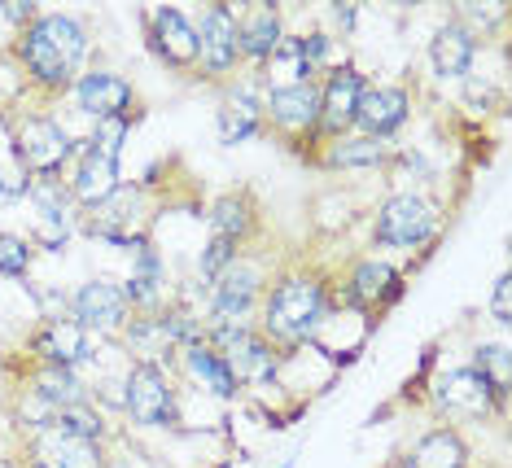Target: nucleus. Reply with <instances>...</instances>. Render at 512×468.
Returning a JSON list of instances; mask_svg holds the SVG:
<instances>
[{"mask_svg":"<svg viewBox=\"0 0 512 468\" xmlns=\"http://www.w3.org/2000/svg\"><path fill=\"white\" fill-rule=\"evenodd\" d=\"M329 315H333L329 272H320L311 263H281L263 289L254 329L281 355H298V350H307L324 333Z\"/></svg>","mask_w":512,"mask_h":468,"instance_id":"obj_1","label":"nucleus"},{"mask_svg":"<svg viewBox=\"0 0 512 468\" xmlns=\"http://www.w3.org/2000/svg\"><path fill=\"white\" fill-rule=\"evenodd\" d=\"M92 31L79 14L40 9L22 31H14V57L27 75V88L44 101H57L88 70Z\"/></svg>","mask_w":512,"mask_h":468,"instance_id":"obj_2","label":"nucleus"},{"mask_svg":"<svg viewBox=\"0 0 512 468\" xmlns=\"http://www.w3.org/2000/svg\"><path fill=\"white\" fill-rule=\"evenodd\" d=\"M407 294V272L394 267L386 254H359L346 263V272H329V298L333 311L346 307L364 320V329H377L381 315H390Z\"/></svg>","mask_w":512,"mask_h":468,"instance_id":"obj_3","label":"nucleus"},{"mask_svg":"<svg viewBox=\"0 0 512 468\" xmlns=\"http://www.w3.org/2000/svg\"><path fill=\"white\" fill-rule=\"evenodd\" d=\"M79 136L49 110H9V154L22 180H44V175H66L75 162Z\"/></svg>","mask_w":512,"mask_h":468,"instance_id":"obj_4","label":"nucleus"},{"mask_svg":"<svg viewBox=\"0 0 512 468\" xmlns=\"http://www.w3.org/2000/svg\"><path fill=\"white\" fill-rule=\"evenodd\" d=\"M442 232V206L429 202L421 189H390L368 215V245L372 250L425 254Z\"/></svg>","mask_w":512,"mask_h":468,"instance_id":"obj_5","label":"nucleus"},{"mask_svg":"<svg viewBox=\"0 0 512 468\" xmlns=\"http://www.w3.org/2000/svg\"><path fill=\"white\" fill-rule=\"evenodd\" d=\"M154 224H158L154 184L123 180L119 189H114V197H106L101 206H92L75 219V232L101 241V245H114V250H136L141 241L154 237Z\"/></svg>","mask_w":512,"mask_h":468,"instance_id":"obj_6","label":"nucleus"},{"mask_svg":"<svg viewBox=\"0 0 512 468\" xmlns=\"http://www.w3.org/2000/svg\"><path fill=\"white\" fill-rule=\"evenodd\" d=\"M272 272H276V263L267 259V250H254V245L241 250L206 285V324H254Z\"/></svg>","mask_w":512,"mask_h":468,"instance_id":"obj_7","label":"nucleus"},{"mask_svg":"<svg viewBox=\"0 0 512 468\" xmlns=\"http://www.w3.org/2000/svg\"><path fill=\"white\" fill-rule=\"evenodd\" d=\"M429 407L442 425H477V420H504L508 412V394H495L491 381L482 377L477 368L460 364V368H442L429 377Z\"/></svg>","mask_w":512,"mask_h":468,"instance_id":"obj_8","label":"nucleus"},{"mask_svg":"<svg viewBox=\"0 0 512 468\" xmlns=\"http://www.w3.org/2000/svg\"><path fill=\"white\" fill-rule=\"evenodd\" d=\"M202 337L219 350V355H224V364L232 368L241 394H246V390H267V385L276 390V385H281L285 355L267 342L254 324H206Z\"/></svg>","mask_w":512,"mask_h":468,"instance_id":"obj_9","label":"nucleus"},{"mask_svg":"<svg viewBox=\"0 0 512 468\" xmlns=\"http://www.w3.org/2000/svg\"><path fill=\"white\" fill-rule=\"evenodd\" d=\"M184 390L176 381V372L158 368V364H127L123 372V403L119 412L141 429H180Z\"/></svg>","mask_w":512,"mask_h":468,"instance_id":"obj_10","label":"nucleus"},{"mask_svg":"<svg viewBox=\"0 0 512 468\" xmlns=\"http://www.w3.org/2000/svg\"><path fill=\"white\" fill-rule=\"evenodd\" d=\"M193 27H197V79H206L215 88L232 84L246 70L241 49H237V5L211 0L193 18Z\"/></svg>","mask_w":512,"mask_h":468,"instance_id":"obj_11","label":"nucleus"},{"mask_svg":"<svg viewBox=\"0 0 512 468\" xmlns=\"http://www.w3.org/2000/svg\"><path fill=\"white\" fill-rule=\"evenodd\" d=\"M97 355V337L71 315L36 320V329L22 337V364H49V368H75L84 372Z\"/></svg>","mask_w":512,"mask_h":468,"instance_id":"obj_12","label":"nucleus"},{"mask_svg":"<svg viewBox=\"0 0 512 468\" xmlns=\"http://www.w3.org/2000/svg\"><path fill=\"white\" fill-rule=\"evenodd\" d=\"M145 44L167 70L197 79V27L180 5H154L141 14Z\"/></svg>","mask_w":512,"mask_h":468,"instance_id":"obj_13","label":"nucleus"},{"mask_svg":"<svg viewBox=\"0 0 512 468\" xmlns=\"http://www.w3.org/2000/svg\"><path fill=\"white\" fill-rule=\"evenodd\" d=\"M71 105L84 119L101 123V119H123V114H141V92L127 75L110 66H88L84 75L71 84Z\"/></svg>","mask_w":512,"mask_h":468,"instance_id":"obj_14","label":"nucleus"},{"mask_svg":"<svg viewBox=\"0 0 512 468\" xmlns=\"http://www.w3.org/2000/svg\"><path fill=\"white\" fill-rule=\"evenodd\" d=\"M71 320L84 324L97 342H114V337L123 333V324L132 320V307H127V294H123V280L88 276L84 285H75L71 289Z\"/></svg>","mask_w":512,"mask_h":468,"instance_id":"obj_15","label":"nucleus"},{"mask_svg":"<svg viewBox=\"0 0 512 468\" xmlns=\"http://www.w3.org/2000/svg\"><path fill=\"white\" fill-rule=\"evenodd\" d=\"M215 136L224 149L250 145V140L267 136L263 127V88L254 75H237L232 84L219 88V105H215Z\"/></svg>","mask_w":512,"mask_h":468,"instance_id":"obj_16","label":"nucleus"},{"mask_svg":"<svg viewBox=\"0 0 512 468\" xmlns=\"http://www.w3.org/2000/svg\"><path fill=\"white\" fill-rule=\"evenodd\" d=\"M364 88H368V75L355 62L333 66L329 75L320 79V123H316L320 149L329 145V140H337V136L355 132V110H359Z\"/></svg>","mask_w":512,"mask_h":468,"instance_id":"obj_17","label":"nucleus"},{"mask_svg":"<svg viewBox=\"0 0 512 468\" xmlns=\"http://www.w3.org/2000/svg\"><path fill=\"white\" fill-rule=\"evenodd\" d=\"M22 464L27 468H110V455H106V442H88L49 425L40 434L22 438Z\"/></svg>","mask_w":512,"mask_h":468,"instance_id":"obj_18","label":"nucleus"},{"mask_svg":"<svg viewBox=\"0 0 512 468\" xmlns=\"http://www.w3.org/2000/svg\"><path fill=\"white\" fill-rule=\"evenodd\" d=\"M412 110H416V92L407 84H372L368 79L364 97H359V110H355V132L394 140L412 123Z\"/></svg>","mask_w":512,"mask_h":468,"instance_id":"obj_19","label":"nucleus"},{"mask_svg":"<svg viewBox=\"0 0 512 468\" xmlns=\"http://www.w3.org/2000/svg\"><path fill=\"white\" fill-rule=\"evenodd\" d=\"M263 232V206L254 189H228L211 197L206 206V237H219V241H232L237 250H250Z\"/></svg>","mask_w":512,"mask_h":468,"instance_id":"obj_20","label":"nucleus"},{"mask_svg":"<svg viewBox=\"0 0 512 468\" xmlns=\"http://www.w3.org/2000/svg\"><path fill=\"white\" fill-rule=\"evenodd\" d=\"M171 372H176V381L193 385V390H202V394H211V399H219V403H237L241 399V385H237V377H232V368L224 364V355H219L206 337L180 346L176 350V368Z\"/></svg>","mask_w":512,"mask_h":468,"instance_id":"obj_21","label":"nucleus"},{"mask_svg":"<svg viewBox=\"0 0 512 468\" xmlns=\"http://www.w3.org/2000/svg\"><path fill=\"white\" fill-rule=\"evenodd\" d=\"M127 254H132V267H127V276H123L127 307L132 311H162L171 302V276H167V259H162L158 241L149 237Z\"/></svg>","mask_w":512,"mask_h":468,"instance_id":"obj_22","label":"nucleus"},{"mask_svg":"<svg viewBox=\"0 0 512 468\" xmlns=\"http://www.w3.org/2000/svg\"><path fill=\"white\" fill-rule=\"evenodd\" d=\"M123 184V162H110L101 158L97 149L79 136V149H75V162L66 167V189H71L79 215L92 206H101L106 197H114V189Z\"/></svg>","mask_w":512,"mask_h":468,"instance_id":"obj_23","label":"nucleus"},{"mask_svg":"<svg viewBox=\"0 0 512 468\" xmlns=\"http://www.w3.org/2000/svg\"><path fill=\"white\" fill-rule=\"evenodd\" d=\"M285 9L272 5V0H250V5L237 9V49H241V62L250 70H259L272 49L285 40Z\"/></svg>","mask_w":512,"mask_h":468,"instance_id":"obj_24","label":"nucleus"},{"mask_svg":"<svg viewBox=\"0 0 512 468\" xmlns=\"http://www.w3.org/2000/svg\"><path fill=\"white\" fill-rule=\"evenodd\" d=\"M394 154H399V140H377V136L346 132V136L329 140L311 167L316 171H386Z\"/></svg>","mask_w":512,"mask_h":468,"instance_id":"obj_25","label":"nucleus"},{"mask_svg":"<svg viewBox=\"0 0 512 468\" xmlns=\"http://www.w3.org/2000/svg\"><path fill=\"white\" fill-rule=\"evenodd\" d=\"M399 468H473V447L464 429L438 420L399 455Z\"/></svg>","mask_w":512,"mask_h":468,"instance_id":"obj_26","label":"nucleus"},{"mask_svg":"<svg viewBox=\"0 0 512 468\" xmlns=\"http://www.w3.org/2000/svg\"><path fill=\"white\" fill-rule=\"evenodd\" d=\"M425 53H429V66H434L438 79H464L473 70L477 53H482V40H477L469 27H460L456 18H447L434 35H429Z\"/></svg>","mask_w":512,"mask_h":468,"instance_id":"obj_27","label":"nucleus"},{"mask_svg":"<svg viewBox=\"0 0 512 468\" xmlns=\"http://www.w3.org/2000/svg\"><path fill=\"white\" fill-rule=\"evenodd\" d=\"M254 79H259L263 92H281V88H298V84H320V75L311 70L307 53H302V35L298 31H285V40L272 49V57L250 70Z\"/></svg>","mask_w":512,"mask_h":468,"instance_id":"obj_28","label":"nucleus"},{"mask_svg":"<svg viewBox=\"0 0 512 468\" xmlns=\"http://www.w3.org/2000/svg\"><path fill=\"white\" fill-rule=\"evenodd\" d=\"M14 385H27L36 390L40 399H49L57 412L62 407H79V403H92V390H88V377L75 368H49V364H22V377Z\"/></svg>","mask_w":512,"mask_h":468,"instance_id":"obj_29","label":"nucleus"},{"mask_svg":"<svg viewBox=\"0 0 512 468\" xmlns=\"http://www.w3.org/2000/svg\"><path fill=\"white\" fill-rule=\"evenodd\" d=\"M27 202L36 206L40 224L49 228H62L75 237V219H79V206L71 189H66V175H44V180H27Z\"/></svg>","mask_w":512,"mask_h":468,"instance_id":"obj_30","label":"nucleus"},{"mask_svg":"<svg viewBox=\"0 0 512 468\" xmlns=\"http://www.w3.org/2000/svg\"><path fill=\"white\" fill-rule=\"evenodd\" d=\"M359 215H364V206H359L355 189H346V184H329V189L311 197V228L320 237H342L351 224H359Z\"/></svg>","mask_w":512,"mask_h":468,"instance_id":"obj_31","label":"nucleus"},{"mask_svg":"<svg viewBox=\"0 0 512 468\" xmlns=\"http://www.w3.org/2000/svg\"><path fill=\"white\" fill-rule=\"evenodd\" d=\"M5 407H9V425H14L22 438H31V434H40V429H49L53 416H57V407H53L49 399H40L36 390H27V385H14Z\"/></svg>","mask_w":512,"mask_h":468,"instance_id":"obj_32","label":"nucleus"},{"mask_svg":"<svg viewBox=\"0 0 512 468\" xmlns=\"http://www.w3.org/2000/svg\"><path fill=\"white\" fill-rule=\"evenodd\" d=\"M469 368L482 372V377L491 381L495 394H508L512 390V350H508L504 337H499V342H477Z\"/></svg>","mask_w":512,"mask_h":468,"instance_id":"obj_33","label":"nucleus"},{"mask_svg":"<svg viewBox=\"0 0 512 468\" xmlns=\"http://www.w3.org/2000/svg\"><path fill=\"white\" fill-rule=\"evenodd\" d=\"M302 35V53H307V62H311V70L324 79L333 66H342V62H351L346 57V44L337 40V35L329 31V27H311V31H298Z\"/></svg>","mask_w":512,"mask_h":468,"instance_id":"obj_34","label":"nucleus"},{"mask_svg":"<svg viewBox=\"0 0 512 468\" xmlns=\"http://www.w3.org/2000/svg\"><path fill=\"white\" fill-rule=\"evenodd\" d=\"M57 429H66V434L75 438H88V442H110V420L101 416L97 403H79V407H62V412L53 416Z\"/></svg>","mask_w":512,"mask_h":468,"instance_id":"obj_35","label":"nucleus"},{"mask_svg":"<svg viewBox=\"0 0 512 468\" xmlns=\"http://www.w3.org/2000/svg\"><path fill=\"white\" fill-rule=\"evenodd\" d=\"M141 123V114H123V119H101V123H92V132L84 136L92 149H97L101 158H110V162H123V149H127V140H132V127Z\"/></svg>","mask_w":512,"mask_h":468,"instance_id":"obj_36","label":"nucleus"},{"mask_svg":"<svg viewBox=\"0 0 512 468\" xmlns=\"http://www.w3.org/2000/svg\"><path fill=\"white\" fill-rule=\"evenodd\" d=\"M36 245L22 232H0V276L5 280H31V267H36Z\"/></svg>","mask_w":512,"mask_h":468,"instance_id":"obj_37","label":"nucleus"},{"mask_svg":"<svg viewBox=\"0 0 512 468\" xmlns=\"http://www.w3.org/2000/svg\"><path fill=\"white\" fill-rule=\"evenodd\" d=\"M237 245L232 241H219V237H206L202 241V250H197V259H193V272H197V280H202V285H211V280L224 272V267L237 259Z\"/></svg>","mask_w":512,"mask_h":468,"instance_id":"obj_38","label":"nucleus"},{"mask_svg":"<svg viewBox=\"0 0 512 468\" xmlns=\"http://www.w3.org/2000/svg\"><path fill=\"white\" fill-rule=\"evenodd\" d=\"M460 22V27H469L477 40H486V31H495V27H504V18H508V9L504 5H460L456 14H451Z\"/></svg>","mask_w":512,"mask_h":468,"instance_id":"obj_39","label":"nucleus"},{"mask_svg":"<svg viewBox=\"0 0 512 468\" xmlns=\"http://www.w3.org/2000/svg\"><path fill=\"white\" fill-rule=\"evenodd\" d=\"M460 84H464V97H469L473 105H482V110H491V101L504 105V92H499V84H491L486 75H482V79H477V75H464Z\"/></svg>","mask_w":512,"mask_h":468,"instance_id":"obj_40","label":"nucleus"},{"mask_svg":"<svg viewBox=\"0 0 512 468\" xmlns=\"http://www.w3.org/2000/svg\"><path fill=\"white\" fill-rule=\"evenodd\" d=\"M508 294H512V276H508V272H499V276H495V289H491V320L499 324V329H508V324H512Z\"/></svg>","mask_w":512,"mask_h":468,"instance_id":"obj_41","label":"nucleus"},{"mask_svg":"<svg viewBox=\"0 0 512 468\" xmlns=\"http://www.w3.org/2000/svg\"><path fill=\"white\" fill-rule=\"evenodd\" d=\"M329 22H333V35H337V40H351V35H355V22H359V5H329Z\"/></svg>","mask_w":512,"mask_h":468,"instance_id":"obj_42","label":"nucleus"},{"mask_svg":"<svg viewBox=\"0 0 512 468\" xmlns=\"http://www.w3.org/2000/svg\"><path fill=\"white\" fill-rule=\"evenodd\" d=\"M36 14H40V9L31 5V0H0V18H5L14 31H22Z\"/></svg>","mask_w":512,"mask_h":468,"instance_id":"obj_43","label":"nucleus"},{"mask_svg":"<svg viewBox=\"0 0 512 468\" xmlns=\"http://www.w3.org/2000/svg\"><path fill=\"white\" fill-rule=\"evenodd\" d=\"M0 202H27V180L0 171Z\"/></svg>","mask_w":512,"mask_h":468,"instance_id":"obj_44","label":"nucleus"},{"mask_svg":"<svg viewBox=\"0 0 512 468\" xmlns=\"http://www.w3.org/2000/svg\"><path fill=\"white\" fill-rule=\"evenodd\" d=\"M276 468H294V455H289V460H281V464H276Z\"/></svg>","mask_w":512,"mask_h":468,"instance_id":"obj_45","label":"nucleus"},{"mask_svg":"<svg viewBox=\"0 0 512 468\" xmlns=\"http://www.w3.org/2000/svg\"><path fill=\"white\" fill-rule=\"evenodd\" d=\"M215 468H232V460H219V464H215Z\"/></svg>","mask_w":512,"mask_h":468,"instance_id":"obj_46","label":"nucleus"}]
</instances>
